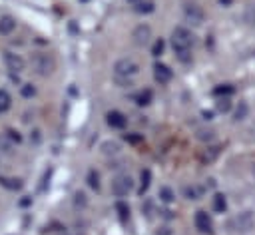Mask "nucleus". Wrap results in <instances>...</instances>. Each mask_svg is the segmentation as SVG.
Here are the masks:
<instances>
[{"label": "nucleus", "instance_id": "obj_1", "mask_svg": "<svg viewBox=\"0 0 255 235\" xmlns=\"http://www.w3.org/2000/svg\"><path fill=\"white\" fill-rule=\"evenodd\" d=\"M193 44H195V36H193V32L189 28L175 26L171 30V48H173V52L177 54V58L181 62H189L191 60V54L189 52H191Z\"/></svg>", "mask_w": 255, "mask_h": 235}, {"label": "nucleus", "instance_id": "obj_2", "mask_svg": "<svg viewBox=\"0 0 255 235\" xmlns=\"http://www.w3.org/2000/svg\"><path fill=\"white\" fill-rule=\"evenodd\" d=\"M137 72H139V66L131 58H120L114 64V78L122 88H129L131 86V78L137 76Z\"/></svg>", "mask_w": 255, "mask_h": 235}, {"label": "nucleus", "instance_id": "obj_3", "mask_svg": "<svg viewBox=\"0 0 255 235\" xmlns=\"http://www.w3.org/2000/svg\"><path fill=\"white\" fill-rule=\"evenodd\" d=\"M30 64H32V70L38 74V76H52L54 70H56V60L52 54L48 52H34L32 58H30Z\"/></svg>", "mask_w": 255, "mask_h": 235}, {"label": "nucleus", "instance_id": "obj_4", "mask_svg": "<svg viewBox=\"0 0 255 235\" xmlns=\"http://www.w3.org/2000/svg\"><path fill=\"white\" fill-rule=\"evenodd\" d=\"M131 189H133V179L129 173H118L112 179V193L116 197H126Z\"/></svg>", "mask_w": 255, "mask_h": 235}, {"label": "nucleus", "instance_id": "obj_5", "mask_svg": "<svg viewBox=\"0 0 255 235\" xmlns=\"http://www.w3.org/2000/svg\"><path fill=\"white\" fill-rule=\"evenodd\" d=\"M229 227L233 231H239V233H247L255 227V219H253V213L251 211H243L239 215H235L231 221H229Z\"/></svg>", "mask_w": 255, "mask_h": 235}, {"label": "nucleus", "instance_id": "obj_6", "mask_svg": "<svg viewBox=\"0 0 255 235\" xmlns=\"http://www.w3.org/2000/svg\"><path fill=\"white\" fill-rule=\"evenodd\" d=\"M2 58H4V66H6V70H8L10 74H20V72H24L26 62H24V58H22L20 54L6 50V52L2 54Z\"/></svg>", "mask_w": 255, "mask_h": 235}, {"label": "nucleus", "instance_id": "obj_7", "mask_svg": "<svg viewBox=\"0 0 255 235\" xmlns=\"http://www.w3.org/2000/svg\"><path fill=\"white\" fill-rule=\"evenodd\" d=\"M183 16H185V20H187L189 24H193V26H201V24H203V18H205L201 6L193 4V2L183 6Z\"/></svg>", "mask_w": 255, "mask_h": 235}, {"label": "nucleus", "instance_id": "obj_8", "mask_svg": "<svg viewBox=\"0 0 255 235\" xmlns=\"http://www.w3.org/2000/svg\"><path fill=\"white\" fill-rule=\"evenodd\" d=\"M195 229L199 231V233H207V235H211L213 233V221H211V217H209V213L207 211H203V209H199L197 213H195Z\"/></svg>", "mask_w": 255, "mask_h": 235}, {"label": "nucleus", "instance_id": "obj_9", "mask_svg": "<svg viewBox=\"0 0 255 235\" xmlns=\"http://www.w3.org/2000/svg\"><path fill=\"white\" fill-rule=\"evenodd\" d=\"M149 38H151V28L147 24H139L131 32V40H133L135 46H145L149 42Z\"/></svg>", "mask_w": 255, "mask_h": 235}, {"label": "nucleus", "instance_id": "obj_10", "mask_svg": "<svg viewBox=\"0 0 255 235\" xmlns=\"http://www.w3.org/2000/svg\"><path fill=\"white\" fill-rule=\"evenodd\" d=\"M153 78H155V82H159V84H169L171 78H173V72H171V68H169L167 64L155 62V64H153Z\"/></svg>", "mask_w": 255, "mask_h": 235}, {"label": "nucleus", "instance_id": "obj_11", "mask_svg": "<svg viewBox=\"0 0 255 235\" xmlns=\"http://www.w3.org/2000/svg\"><path fill=\"white\" fill-rule=\"evenodd\" d=\"M106 121H108V125H110V127H114V129H124V127H126V123H128V118H126L122 112L112 110V112H108V114H106Z\"/></svg>", "mask_w": 255, "mask_h": 235}, {"label": "nucleus", "instance_id": "obj_12", "mask_svg": "<svg viewBox=\"0 0 255 235\" xmlns=\"http://www.w3.org/2000/svg\"><path fill=\"white\" fill-rule=\"evenodd\" d=\"M14 28H16V18H14V16H10V14L0 16V34H2V36L12 34Z\"/></svg>", "mask_w": 255, "mask_h": 235}, {"label": "nucleus", "instance_id": "obj_13", "mask_svg": "<svg viewBox=\"0 0 255 235\" xmlns=\"http://www.w3.org/2000/svg\"><path fill=\"white\" fill-rule=\"evenodd\" d=\"M217 155H219V147H217V145H207V147L199 153V159H201L203 163H211V161L217 159Z\"/></svg>", "mask_w": 255, "mask_h": 235}, {"label": "nucleus", "instance_id": "obj_14", "mask_svg": "<svg viewBox=\"0 0 255 235\" xmlns=\"http://www.w3.org/2000/svg\"><path fill=\"white\" fill-rule=\"evenodd\" d=\"M0 185L10 189V191H16V189L22 187V179H18V177H0Z\"/></svg>", "mask_w": 255, "mask_h": 235}, {"label": "nucleus", "instance_id": "obj_15", "mask_svg": "<svg viewBox=\"0 0 255 235\" xmlns=\"http://www.w3.org/2000/svg\"><path fill=\"white\" fill-rule=\"evenodd\" d=\"M139 179H141V183H139V195H143V193L147 191V187H149V181H151V171H149V169H141Z\"/></svg>", "mask_w": 255, "mask_h": 235}, {"label": "nucleus", "instance_id": "obj_16", "mask_svg": "<svg viewBox=\"0 0 255 235\" xmlns=\"http://www.w3.org/2000/svg\"><path fill=\"white\" fill-rule=\"evenodd\" d=\"M213 209H215L217 213H223V211L227 209V199H225L223 193H215V195H213Z\"/></svg>", "mask_w": 255, "mask_h": 235}, {"label": "nucleus", "instance_id": "obj_17", "mask_svg": "<svg viewBox=\"0 0 255 235\" xmlns=\"http://www.w3.org/2000/svg\"><path fill=\"white\" fill-rule=\"evenodd\" d=\"M100 149H102V153H104V155H118L120 145H118L116 141H104V143L100 145Z\"/></svg>", "mask_w": 255, "mask_h": 235}, {"label": "nucleus", "instance_id": "obj_18", "mask_svg": "<svg viewBox=\"0 0 255 235\" xmlns=\"http://www.w3.org/2000/svg\"><path fill=\"white\" fill-rule=\"evenodd\" d=\"M159 199H161L163 203H173V201H175V193H173V189L167 187V185L159 187Z\"/></svg>", "mask_w": 255, "mask_h": 235}, {"label": "nucleus", "instance_id": "obj_19", "mask_svg": "<svg viewBox=\"0 0 255 235\" xmlns=\"http://www.w3.org/2000/svg\"><path fill=\"white\" fill-rule=\"evenodd\" d=\"M231 94H233V86H229V84H221V86L213 88V96H217V98H229Z\"/></svg>", "mask_w": 255, "mask_h": 235}, {"label": "nucleus", "instance_id": "obj_20", "mask_svg": "<svg viewBox=\"0 0 255 235\" xmlns=\"http://www.w3.org/2000/svg\"><path fill=\"white\" fill-rule=\"evenodd\" d=\"M133 10L137 12V14H149V12H153V2H149V0H145V2H135V6H133Z\"/></svg>", "mask_w": 255, "mask_h": 235}, {"label": "nucleus", "instance_id": "obj_21", "mask_svg": "<svg viewBox=\"0 0 255 235\" xmlns=\"http://www.w3.org/2000/svg\"><path fill=\"white\" fill-rule=\"evenodd\" d=\"M247 114H249V106H247V102H239V106H237V110H235V121H241V119H245L247 118Z\"/></svg>", "mask_w": 255, "mask_h": 235}, {"label": "nucleus", "instance_id": "obj_22", "mask_svg": "<svg viewBox=\"0 0 255 235\" xmlns=\"http://www.w3.org/2000/svg\"><path fill=\"white\" fill-rule=\"evenodd\" d=\"M151 98H153L151 90H141V92L135 96V102H137L139 106H147V104L151 102Z\"/></svg>", "mask_w": 255, "mask_h": 235}, {"label": "nucleus", "instance_id": "obj_23", "mask_svg": "<svg viewBox=\"0 0 255 235\" xmlns=\"http://www.w3.org/2000/svg\"><path fill=\"white\" fill-rule=\"evenodd\" d=\"M183 195H185L187 199H199L201 189H199L197 185H185V187H183Z\"/></svg>", "mask_w": 255, "mask_h": 235}, {"label": "nucleus", "instance_id": "obj_24", "mask_svg": "<svg viewBox=\"0 0 255 235\" xmlns=\"http://www.w3.org/2000/svg\"><path fill=\"white\" fill-rule=\"evenodd\" d=\"M10 104H12L10 94H8L6 90H0V114H4V112L10 108Z\"/></svg>", "mask_w": 255, "mask_h": 235}, {"label": "nucleus", "instance_id": "obj_25", "mask_svg": "<svg viewBox=\"0 0 255 235\" xmlns=\"http://www.w3.org/2000/svg\"><path fill=\"white\" fill-rule=\"evenodd\" d=\"M88 185H90L92 189H96V191L100 189V175H98L94 169L88 171Z\"/></svg>", "mask_w": 255, "mask_h": 235}, {"label": "nucleus", "instance_id": "obj_26", "mask_svg": "<svg viewBox=\"0 0 255 235\" xmlns=\"http://www.w3.org/2000/svg\"><path fill=\"white\" fill-rule=\"evenodd\" d=\"M116 211L120 213V219H122V221L129 219V207H128L124 201H118V203H116Z\"/></svg>", "mask_w": 255, "mask_h": 235}, {"label": "nucleus", "instance_id": "obj_27", "mask_svg": "<svg viewBox=\"0 0 255 235\" xmlns=\"http://www.w3.org/2000/svg\"><path fill=\"white\" fill-rule=\"evenodd\" d=\"M213 137H215L213 129H207V127H201V129H197V139H201V141H211Z\"/></svg>", "mask_w": 255, "mask_h": 235}, {"label": "nucleus", "instance_id": "obj_28", "mask_svg": "<svg viewBox=\"0 0 255 235\" xmlns=\"http://www.w3.org/2000/svg\"><path fill=\"white\" fill-rule=\"evenodd\" d=\"M215 108H217V112H229V110H231L229 98H219V100L215 102Z\"/></svg>", "mask_w": 255, "mask_h": 235}, {"label": "nucleus", "instance_id": "obj_29", "mask_svg": "<svg viewBox=\"0 0 255 235\" xmlns=\"http://www.w3.org/2000/svg\"><path fill=\"white\" fill-rule=\"evenodd\" d=\"M163 48H165V44H163V40L159 38V40L153 42V46H151V54H153V56H159V54H163Z\"/></svg>", "mask_w": 255, "mask_h": 235}, {"label": "nucleus", "instance_id": "obj_30", "mask_svg": "<svg viewBox=\"0 0 255 235\" xmlns=\"http://www.w3.org/2000/svg\"><path fill=\"white\" fill-rule=\"evenodd\" d=\"M20 92H22V96H24V98H32V96L36 94V88H34L32 84H24V86L20 88Z\"/></svg>", "mask_w": 255, "mask_h": 235}, {"label": "nucleus", "instance_id": "obj_31", "mask_svg": "<svg viewBox=\"0 0 255 235\" xmlns=\"http://www.w3.org/2000/svg\"><path fill=\"white\" fill-rule=\"evenodd\" d=\"M245 20H247L249 24H255V4H251V6L247 8V12H245Z\"/></svg>", "mask_w": 255, "mask_h": 235}, {"label": "nucleus", "instance_id": "obj_32", "mask_svg": "<svg viewBox=\"0 0 255 235\" xmlns=\"http://www.w3.org/2000/svg\"><path fill=\"white\" fill-rule=\"evenodd\" d=\"M0 151L10 153V143H8V139H6L4 135H0Z\"/></svg>", "mask_w": 255, "mask_h": 235}, {"label": "nucleus", "instance_id": "obj_33", "mask_svg": "<svg viewBox=\"0 0 255 235\" xmlns=\"http://www.w3.org/2000/svg\"><path fill=\"white\" fill-rule=\"evenodd\" d=\"M76 205H86V195L82 193V191H76Z\"/></svg>", "mask_w": 255, "mask_h": 235}, {"label": "nucleus", "instance_id": "obj_34", "mask_svg": "<svg viewBox=\"0 0 255 235\" xmlns=\"http://www.w3.org/2000/svg\"><path fill=\"white\" fill-rule=\"evenodd\" d=\"M8 137H12V139H16V141H20L22 137L18 135V131H14V129H8Z\"/></svg>", "mask_w": 255, "mask_h": 235}, {"label": "nucleus", "instance_id": "obj_35", "mask_svg": "<svg viewBox=\"0 0 255 235\" xmlns=\"http://www.w3.org/2000/svg\"><path fill=\"white\" fill-rule=\"evenodd\" d=\"M157 235H171L169 227H161V231H157Z\"/></svg>", "mask_w": 255, "mask_h": 235}, {"label": "nucleus", "instance_id": "obj_36", "mask_svg": "<svg viewBox=\"0 0 255 235\" xmlns=\"http://www.w3.org/2000/svg\"><path fill=\"white\" fill-rule=\"evenodd\" d=\"M126 139H129V141H133V143H135V141H139V137H137V135H126Z\"/></svg>", "mask_w": 255, "mask_h": 235}, {"label": "nucleus", "instance_id": "obj_37", "mask_svg": "<svg viewBox=\"0 0 255 235\" xmlns=\"http://www.w3.org/2000/svg\"><path fill=\"white\" fill-rule=\"evenodd\" d=\"M129 2H133V4H135V2H139V0H129Z\"/></svg>", "mask_w": 255, "mask_h": 235}]
</instances>
